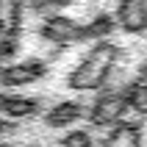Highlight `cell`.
Returning <instances> with one entry per match:
<instances>
[{
    "instance_id": "6da1fadb",
    "label": "cell",
    "mask_w": 147,
    "mask_h": 147,
    "mask_svg": "<svg viewBox=\"0 0 147 147\" xmlns=\"http://www.w3.org/2000/svg\"><path fill=\"white\" fill-rule=\"evenodd\" d=\"M119 56H122V50H119V45H114L111 39L92 42V47L83 53V58L69 69L67 86H69L72 92H78V94L100 92L103 86H108L117 64H119Z\"/></svg>"
},
{
    "instance_id": "7a4b0ae2",
    "label": "cell",
    "mask_w": 147,
    "mask_h": 147,
    "mask_svg": "<svg viewBox=\"0 0 147 147\" xmlns=\"http://www.w3.org/2000/svg\"><path fill=\"white\" fill-rule=\"evenodd\" d=\"M125 114H128V100H125V92L117 89V86H103V89L94 94L89 111H86V119H89L92 128H100L106 131L111 125L122 122Z\"/></svg>"
},
{
    "instance_id": "3957f363",
    "label": "cell",
    "mask_w": 147,
    "mask_h": 147,
    "mask_svg": "<svg viewBox=\"0 0 147 147\" xmlns=\"http://www.w3.org/2000/svg\"><path fill=\"white\" fill-rule=\"evenodd\" d=\"M45 75H47V61L45 58H25V61H17V64H6L0 69V86L22 89V86L42 81Z\"/></svg>"
},
{
    "instance_id": "277c9868",
    "label": "cell",
    "mask_w": 147,
    "mask_h": 147,
    "mask_svg": "<svg viewBox=\"0 0 147 147\" xmlns=\"http://www.w3.org/2000/svg\"><path fill=\"white\" fill-rule=\"evenodd\" d=\"M39 36L56 47H69L81 42V22H75L67 14H47L39 25Z\"/></svg>"
},
{
    "instance_id": "5b68a950",
    "label": "cell",
    "mask_w": 147,
    "mask_h": 147,
    "mask_svg": "<svg viewBox=\"0 0 147 147\" xmlns=\"http://www.w3.org/2000/svg\"><path fill=\"white\" fill-rule=\"evenodd\" d=\"M114 20L122 33L144 36L147 33V0H119Z\"/></svg>"
},
{
    "instance_id": "8992f818",
    "label": "cell",
    "mask_w": 147,
    "mask_h": 147,
    "mask_svg": "<svg viewBox=\"0 0 147 147\" xmlns=\"http://www.w3.org/2000/svg\"><path fill=\"white\" fill-rule=\"evenodd\" d=\"M0 114L6 119H31L42 114V100L31 94H14V92H0Z\"/></svg>"
},
{
    "instance_id": "52a82bcc",
    "label": "cell",
    "mask_w": 147,
    "mask_h": 147,
    "mask_svg": "<svg viewBox=\"0 0 147 147\" xmlns=\"http://www.w3.org/2000/svg\"><path fill=\"white\" fill-rule=\"evenodd\" d=\"M83 117H86V106L81 100H58L45 111V125L53 131H67Z\"/></svg>"
},
{
    "instance_id": "ba28073f",
    "label": "cell",
    "mask_w": 147,
    "mask_h": 147,
    "mask_svg": "<svg viewBox=\"0 0 147 147\" xmlns=\"http://www.w3.org/2000/svg\"><path fill=\"white\" fill-rule=\"evenodd\" d=\"M142 125L131 122V119H122V122L106 128V133L100 136V142L94 147H142Z\"/></svg>"
},
{
    "instance_id": "9c48e42d",
    "label": "cell",
    "mask_w": 147,
    "mask_h": 147,
    "mask_svg": "<svg viewBox=\"0 0 147 147\" xmlns=\"http://www.w3.org/2000/svg\"><path fill=\"white\" fill-rule=\"evenodd\" d=\"M114 31H117L114 14L100 11V14H94L86 25H81V42H106Z\"/></svg>"
},
{
    "instance_id": "30bf717a",
    "label": "cell",
    "mask_w": 147,
    "mask_h": 147,
    "mask_svg": "<svg viewBox=\"0 0 147 147\" xmlns=\"http://www.w3.org/2000/svg\"><path fill=\"white\" fill-rule=\"evenodd\" d=\"M122 92H125V100H128V111L144 117L147 114V86L139 81H131L128 86H122Z\"/></svg>"
},
{
    "instance_id": "8fae6325",
    "label": "cell",
    "mask_w": 147,
    "mask_h": 147,
    "mask_svg": "<svg viewBox=\"0 0 147 147\" xmlns=\"http://www.w3.org/2000/svg\"><path fill=\"white\" fill-rule=\"evenodd\" d=\"M58 147H94V136L86 128H67L58 139Z\"/></svg>"
},
{
    "instance_id": "7c38bea8",
    "label": "cell",
    "mask_w": 147,
    "mask_h": 147,
    "mask_svg": "<svg viewBox=\"0 0 147 147\" xmlns=\"http://www.w3.org/2000/svg\"><path fill=\"white\" fill-rule=\"evenodd\" d=\"M75 0H31V11L36 14H61L64 8H69Z\"/></svg>"
},
{
    "instance_id": "4fadbf2b",
    "label": "cell",
    "mask_w": 147,
    "mask_h": 147,
    "mask_svg": "<svg viewBox=\"0 0 147 147\" xmlns=\"http://www.w3.org/2000/svg\"><path fill=\"white\" fill-rule=\"evenodd\" d=\"M133 81H139V83H144V86H147V61H142V64H139L136 78H133Z\"/></svg>"
},
{
    "instance_id": "5bb4252c",
    "label": "cell",
    "mask_w": 147,
    "mask_h": 147,
    "mask_svg": "<svg viewBox=\"0 0 147 147\" xmlns=\"http://www.w3.org/2000/svg\"><path fill=\"white\" fill-rule=\"evenodd\" d=\"M11 131H14V125H11L6 117L0 114V136H3V133H11Z\"/></svg>"
},
{
    "instance_id": "9a60e30c",
    "label": "cell",
    "mask_w": 147,
    "mask_h": 147,
    "mask_svg": "<svg viewBox=\"0 0 147 147\" xmlns=\"http://www.w3.org/2000/svg\"><path fill=\"white\" fill-rule=\"evenodd\" d=\"M0 147H17V144H8V142H3V139H0Z\"/></svg>"
}]
</instances>
